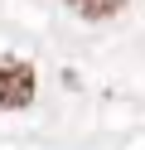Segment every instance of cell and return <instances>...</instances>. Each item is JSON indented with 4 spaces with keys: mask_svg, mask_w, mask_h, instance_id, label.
<instances>
[{
    "mask_svg": "<svg viewBox=\"0 0 145 150\" xmlns=\"http://www.w3.org/2000/svg\"><path fill=\"white\" fill-rule=\"evenodd\" d=\"M34 102V68L24 58L0 53V111H19Z\"/></svg>",
    "mask_w": 145,
    "mask_h": 150,
    "instance_id": "obj_1",
    "label": "cell"
},
{
    "mask_svg": "<svg viewBox=\"0 0 145 150\" xmlns=\"http://www.w3.org/2000/svg\"><path fill=\"white\" fill-rule=\"evenodd\" d=\"M77 15H87V20H106V15H116L126 5V0H68Z\"/></svg>",
    "mask_w": 145,
    "mask_h": 150,
    "instance_id": "obj_2",
    "label": "cell"
}]
</instances>
